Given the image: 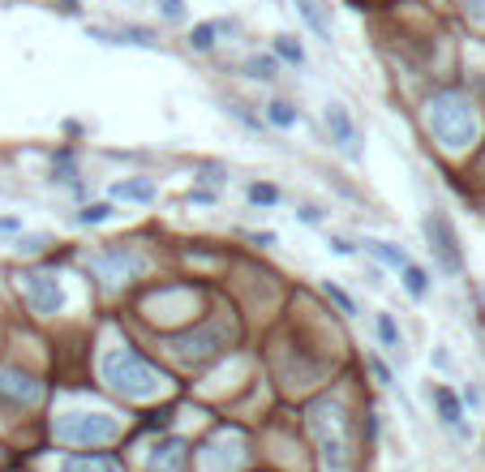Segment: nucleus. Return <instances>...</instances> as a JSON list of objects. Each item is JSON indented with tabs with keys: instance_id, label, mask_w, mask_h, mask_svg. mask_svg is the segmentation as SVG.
<instances>
[{
	"instance_id": "1",
	"label": "nucleus",
	"mask_w": 485,
	"mask_h": 472,
	"mask_svg": "<svg viewBox=\"0 0 485 472\" xmlns=\"http://www.w3.org/2000/svg\"><path fill=\"white\" fill-rule=\"evenodd\" d=\"M103 382L112 391L129 395V399H146L163 387V374H159L151 361H142V353H129V348H117V353L103 356Z\"/></svg>"
},
{
	"instance_id": "2",
	"label": "nucleus",
	"mask_w": 485,
	"mask_h": 472,
	"mask_svg": "<svg viewBox=\"0 0 485 472\" xmlns=\"http://www.w3.org/2000/svg\"><path fill=\"white\" fill-rule=\"evenodd\" d=\"M426 120H429V134L443 146H451V151H460V146H468V142L477 138V112H472V103L464 95L429 99Z\"/></svg>"
},
{
	"instance_id": "3",
	"label": "nucleus",
	"mask_w": 485,
	"mask_h": 472,
	"mask_svg": "<svg viewBox=\"0 0 485 472\" xmlns=\"http://www.w3.org/2000/svg\"><path fill=\"white\" fill-rule=\"evenodd\" d=\"M310 430L313 438H318V451H322V464L327 468H344L348 464V433H344V416L335 413V404H318L310 416Z\"/></svg>"
},
{
	"instance_id": "4",
	"label": "nucleus",
	"mask_w": 485,
	"mask_h": 472,
	"mask_svg": "<svg viewBox=\"0 0 485 472\" xmlns=\"http://www.w3.org/2000/svg\"><path fill=\"white\" fill-rule=\"evenodd\" d=\"M120 433V425L103 413H74L57 421V438L74 442V447H95V442H112Z\"/></svg>"
},
{
	"instance_id": "5",
	"label": "nucleus",
	"mask_w": 485,
	"mask_h": 472,
	"mask_svg": "<svg viewBox=\"0 0 485 472\" xmlns=\"http://www.w3.org/2000/svg\"><path fill=\"white\" fill-rule=\"evenodd\" d=\"M426 236H429L434 258H438V267H443L446 275H460V271H464V249H460V236H455V228H451V219L438 215V211H429Z\"/></svg>"
},
{
	"instance_id": "6",
	"label": "nucleus",
	"mask_w": 485,
	"mask_h": 472,
	"mask_svg": "<svg viewBox=\"0 0 485 472\" xmlns=\"http://www.w3.org/2000/svg\"><path fill=\"white\" fill-rule=\"evenodd\" d=\"M91 271H95L103 284H125L142 271V258L129 254V249H103V254L91 258Z\"/></svg>"
},
{
	"instance_id": "7",
	"label": "nucleus",
	"mask_w": 485,
	"mask_h": 472,
	"mask_svg": "<svg viewBox=\"0 0 485 472\" xmlns=\"http://www.w3.org/2000/svg\"><path fill=\"white\" fill-rule=\"evenodd\" d=\"M22 293L35 314H60V305H65L57 275H22Z\"/></svg>"
},
{
	"instance_id": "8",
	"label": "nucleus",
	"mask_w": 485,
	"mask_h": 472,
	"mask_svg": "<svg viewBox=\"0 0 485 472\" xmlns=\"http://www.w3.org/2000/svg\"><path fill=\"white\" fill-rule=\"evenodd\" d=\"M327 125H331V134H335V146L348 159H361V134H357V125L348 120L344 103H327Z\"/></svg>"
},
{
	"instance_id": "9",
	"label": "nucleus",
	"mask_w": 485,
	"mask_h": 472,
	"mask_svg": "<svg viewBox=\"0 0 485 472\" xmlns=\"http://www.w3.org/2000/svg\"><path fill=\"white\" fill-rule=\"evenodd\" d=\"M0 395H9V399H18V404H40L43 382L31 374H22V370H0Z\"/></svg>"
},
{
	"instance_id": "10",
	"label": "nucleus",
	"mask_w": 485,
	"mask_h": 472,
	"mask_svg": "<svg viewBox=\"0 0 485 472\" xmlns=\"http://www.w3.org/2000/svg\"><path fill=\"white\" fill-rule=\"evenodd\" d=\"M219 344H224V335L215 331H198V335H181V339H172V348H181V356H190V361H202L207 353H219Z\"/></svg>"
},
{
	"instance_id": "11",
	"label": "nucleus",
	"mask_w": 485,
	"mask_h": 472,
	"mask_svg": "<svg viewBox=\"0 0 485 472\" xmlns=\"http://www.w3.org/2000/svg\"><path fill=\"white\" fill-rule=\"evenodd\" d=\"M151 468H155V472H181V468H185V442H181V438L159 442L155 455H151Z\"/></svg>"
},
{
	"instance_id": "12",
	"label": "nucleus",
	"mask_w": 485,
	"mask_h": 472,
	"mask_svg": "<svg viewBox=\"0 0 485 472\" xmlns=\"http://www.w3.org/2000/svg\"><path fill=\"white\" fill-rule=\"evenodd\" d=\"M296 13H301V22L310 26L318 39L331 43V18H327V9H322L318 0H296Z\"/></svg>"
},
{
	"instance_id": "13",
	"label": "nucleus",
	"mask_w": 485,
	"mask_h": 472,
	"mask_svg": "<svg viewBox=\"0 0 485 472\" xmlns=\"http://www.w3.org/2000/svg\"><path fill=\"white\" fill-rule=\"evenodd\" d=\"M434 404H438V416H443V425H455L460 433H468V430H464V408H460V399L446 391V387H438V391H434Z\"/></svg>"
},
{
	"instance_id": "14",
	"label": "nucleus",
	"mask_w": 485,
	"mask_h": 472,
	"mask_svg": "<svg viewBox=\"0 0 485 472\" xmlns=\"http://www.w3.org/2000/svg\"><path fill=\"white\" fill-rule=\"evenodd\" d=\"M108 194L125 197V202H155V185L151 180H117Z\"/></svg>"
},
{
	"instance_id": "15",
	"label": "nucleus",
	"mask_w": 485,
	"mask_h": 472,
	"mask_svg": "<svg viewBox=\"0 0 485 472\" xmlns=\"http://www.w3.org/2000/svg\"><path fill=\"white\" fill-rule=\"evenodd\" d=\"M366 249L374 262H383V267H395V271H404L408 267V258L404 249H395V245H383V240H366Z\"/></svg>"
},
{
	"instance_id": "16",
	"label": "nucleus",
	"mask_w": 485,
	"mask_h": 472,
	"mask_svg": "<svg viewBox=\"0 0 485 472\" xmlns=\"http://www.w3.org/2000/svg\"><path fill=\"white\" fill-rule=\"evenodd\" d=\"M60 472H120V464L117 459H103V455L99 459H65Z\"/></svg>"
},
{
	"instance_id": "17",
	"label": "nucleus",
	"mask_w": 485,
	"mask_h": 472,
	"mask_svg": "<svg viewBox=\"0 0 485 472\" xmlns=\"http://www.w3.org/2000/svg\"><path fill=\"white\" fill-rule=\"evenodd\" d=\"M404 293L412 296V301H421V296L429 293V275L421 271V267H412V262L404 267Z\"/></svg>"
},
{
	"instance_id": "18",
	"label": "nucleus",
	"mask_w": 485,
	"mask_h": 472,
	"mask_svg": "<svg viewBox=\"0 0 485 472\" xmlns=\"http://www.w3.org/2000/svg\"><path fill=\"white\" fill-rule=\"evenodd\" d=\"M108 219H112V206H108V202H91V206H82L78 215H74V223L95 228V223H108Z\"/></svg>"
},
{
	"instance_id": "19",
	"label": "nucleus",
	"mask_w": 485,
	"mask_h": 472,
	"mask_svg": "<svg viewBox=\"0 0 485 472\" xmlns=\"http://www.w3.org/2000/svg\"><path fill=\"white\" fill-rule=\"evenodd\" d=\"M215 35H219V26H215V22H198L194 31H190V48H194V52H211Z\"/></svg>"
},
{
	"instance_id": "20",
	"label": "nucleus",
	"mask_w": 485,
	"mask_h": 472,
	"mask_svg": "<svg viewBox=\"0 0 485 472\" xmlns=\"http://www.w3.org/2000/svg\"><path fill=\"white\" fill-rule=\"evenodd\" d=\"M267 120L279 125V129H292L301 117H296V108H292V103H279V99H275V103H267Z\"/></svg>"
},
{
	"instance_id": "21",
	"label": "nucleus",
	"mask_w": 485,
	"mask_h": 472,
	"mask_svg": "<svg viewBox=\"0 0 485 472\" xmlns=\"http://www.w3.org/2000/svg\"><path fill=\"white\" fill-rule=\"evenodd\" d=\"M374 331H378V339H383V348H400V327H395V318L391 314L374 318Z\"/></svg>"
},
{
	"instance_id": "22",
	"label": "nucleus",
	"mask_w": 485,
	"mask_h": 472,
	"mask_svg": "<svg viewBox=\"0 0 485 472\" xmlns=\"http://www.w3.org/2000/svg\"><path fill=\"white\" fill-rule=\"evenodd\" d=\"M245 74L258 78V82H271L275 74H279V65H275L271 57H250V60H245Z\"/></svg>"
},
{
	"instance_id": "23",
	"label": "nucleus",
	"mask_w": 485,
	"mask_h": 472,
	"mask_svg": "<svg viewBox=\"0 0 485 472\" xmlns=\"http://www.w3.org/2000/svg\"><path fill=\"white\" fill-rule=\"evenodd\" d=\"M275 57L288 60V65H305V52H301V43L292 39V35H279L275 39Z\"/></svg>"
},
{
	"instance_id": "24",
	"label": "nucleus",
	"mask_w": 485,
	"mask_h": 472,
	"mask_svg": "<svg viewBox=\"0 0 485 472\" xmlns=\"http://www.w3.org/2000/svg\"><path fill=\"white\" fill-rule=\"evenodd\" d=\"M322 288H327V296H331V301H335V305H340V310H344V314H357V301H352V296L348 293H344V288H335V284H322Z\"/></svg>"
},
{
	"instance_id": "25",
	"label": "nucleus",
	"mask_w": 485,
	"mask_h": 472,
	"mask_svg": "<svg viewBox=\"0 0 485 472\" xmlns=\"http://www.w3.org/2000/svg\"><path fill=\"white\" fill-rule=\"evenodd\" d=\"M224 112H228L233 120H241V125H250V129H262V120L253 117V112H245L241 103H224Z\"/></svg>"
},
{
	"instance_id": "26",
	"label": "nucleus",
	"mask_w": 485,
	"mask_h": 472,
	"mask_svg": "<svg viewBox=\"0 0 485 472\" xmlns=\"http://www.w3.org/2000/svg\"><path fill=\"white\" fill-rule=\"evenodd\" d=\"M369 370H374V378H378L383 387H395V374H391V365L383 356H369Z\"/></svg>"
},
{
	"instance_id": "27",
	"label": "nucleus",
	"mask_w": 485,
	"mask_h": 472,
	"mask_svg": "<svg viewBox=\"0 0 485 472\" xmlns=\"http://www.w3.org/2000/svg\"><path fill=\"white\" fill-rule=\"evenodd\" d=\"M250 202H258V206H271V202H279V189H271V185H253Z\"/></svg>"
},
{
	"instance_id": "28",
	"label": "nucleus",
	"mask_w": 485,
	"mask_h": 472,
	"mask_svg": "<svg viewBox=\"0 0 485 472\" xmlns=\"http://www.w3.org/2000/svg\"><path fill=\"white\" fill-rule=\"evenodd\" d=\"M159 13L168 22H185V0H159Z\"/></svg>"
},
{
	"instance_id": "29",
	"label": "nucleus",
	"mask_w": 485,
	"mask_h": 472,
	"mask_svg": "<svg viewBox=\"0 0 485 472\" xmlns=\"http://www.w3.org/2000/svg\"><path fill=\"white\" fill-rule=\"evenodd\" d=\"M48 240H52L48 232H40V236H22V245H18V249H22V254H40V249L48 245Z\"/></svg>"
},
{
	"instance_id": "30",
	"label": "nucleus",
	"mask_w": 485,
	"mask_h": 472,
	"mask_svg": "<svg viewBox=\"0 0 485 472\" xmlns=\"http://www.w3.org/2000/svg\"><path fill=\"white\" fill-rule=\"evenodd\" d=\"M327 245H331V254H335V258H352V254H357V245H352V240H344V236H331Z\"/></svg>"
},
{
	"instance_id": "31",
	"label": "nucleus",
	"mask_w": 485,
	"mask_h": 472,
	"mask_svg": "<svg viewBox=\"0 0 485 472\" xmlns=\"http://www.w3.org/2000/svg\"><path fill=\"white\" fill-rule=\"evenodd\" d=\"M296 219H301V223H313V228H318V223H322V211H318V206H301V211H296Z\"/></svg>"
},
{
	"instance_id": "32",
	"label": "nucleus",
	"mask_w": 485,
	"mask_h": 472,
	"mask_svg": "<svg viewBox=\"0 0 485 472\" xmlns=\"http://www.w3.org/2000/svg\"><path fill=\"white\" fill-rule=\"evenodd\" d=\"M18 232V219L13 215H0V236H13Z\"/></svg>"
},
{
	"instance_id": "33",
	"label": "nucleus",
	"mask_w": 485,
	"mask_h": 472,
	"mask_svg": "<svg viewBox=\"0 0 485 472\" xmlns=\"http://www.w3.org/2000/svg\"><path fill=\"white\" fill-rule=\"evenodd\" d=\"M190 202H198V206H215V194H202V189H198V194H190Z\"/></svg>"
},
{
	"instance_id": "34",
	"label": "nucleus",
	"mask_w": 485,
	"mask_h": 472,
	"mask_svg": "<svg viewBox=\"0 0 485 472\" xmlns=\"http://www.w3.org/2000/svg\"><path fill=\"white\" fill-rule=\"evenodd\" d=\"M250 240H253V245H275L271 232H250Z\"/></svg>"
},
{
	"instance_id": "35",
	"label": "nucleus",
	"mask_w": 485,
	"mask_h": 472,
	"mask_svg": "<svg viewBox=\"0 0 485 472\" xmlns=\"http://www.w3.org/2000/svg\"><path fill=\"white\" fill-rule=\"evenodd\" d=\"M434 365H438V370H446V365H451V356H446L443 348H434Z\"/></svg>"
}]
</instances>
